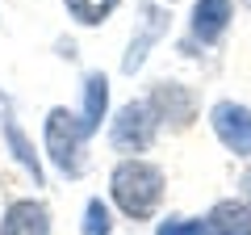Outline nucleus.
<instances>
[{
    "instance_id": "nucleus-4",
    "label": "nucleus",
    "mask_w": 251,
    "mask_h": 235,
    "mask_svg": "<svg viewBox=\"0 0 251 235\" xmlns=\"http://www.w3.org/2000/svg\"><path fill=\"white\" fill-rule=\"evenodd\" d=\"M209 130L234 160H251V105L230 101V97L214 101L209 105Z\"/></svg>"
},
{
    "instance_id": "nucleus-15",
    "label": "nucleus",
    "mask_w": 251,
    "mask_h": 235,
    "mask_svg": "<svg viewBox=\"0 0 251 235\" xmlns=\"http://www.w3.org/2000/svg\"><path fill=\"white\" fill-rule=\"evenodd\" d=\"M239 198L251 206V160H247V168H243V176H239Z\"/></svg>"
},
{
    "instance_id": "nucleus-1",
    "label": "nucleus",
    "mask_w": 251,
    "mask_h": 235,
    "mask_svg": "<svg viewBox=\"0 0 251 235\" xmlns=\"http://www.w3.org/2000/svg\"><path fill=\"white\" fill-rule=\"evenodd\" d=\"M163 185H168L163 168L151 164V160H143V155H126L109 172V198H113V206L126 218H134V223H143V218H151L159 210Z\"/></svg>"
},
{
    "instance_id": "nucleus-14",
    "label": "nucleus",
    "mask_w": 251,
    "mask_h": 235,
    "mask_svg": "<svg viewBox=\"0 0 251 235\" xmlns=\"http://www.w3.org/2000/svg\"><path fill=\"white\" fill-rule=\"evenodd\" d=\"M9 143H13V155H17V160L25 164L29 172H34V185H38V181H42V164H38L34 147L25 143V135H21V126H17V122H9Z\"/></svg>"
},
{
    "instance_id": "nucleus-7",
    "label": "nucleus",
    "mask_w": 251,
    "mask_h": 235,
    "mask_svg": "<svg viewBox=\"0 0 251 235\" xmlns=\"http://www.w3.org/2000/svg\"><path fill=\"white\" fill-rule=\"evenodd\" d=\"M0 235H50V210L34 198H21L4 210Z\"/></svg>"
},
{
    "instance_id": "nucleus-3",
    "label": "nucleus",
    "mask_w": 251,
    "mask_h": 235,
    "mask_svg": "<svg viewBox=\"0 0 251 235\" xmlns=\"http://www.w3.org/2000/svg\"><path fill=\"white\" fill-rule=\"evenodd\" d=\"M155 135H159V118H155L151 101H126L113 118H109V147L126 155H143L151 151Z\"/></svg>"
},
{
    "instance_id": "nucleus-11",
    "label": "nucleus",
    "mask_w": 251,
    "mask_h": 235,
    "mask_svg": "<svg viewBox=\"0 0 251 235\" xmlns=\"http://www.w3.org/2000/svg\"><path fill=\"white\" fill-rule=\"evenodd\" d=\"M63 4H67V17L75 26H105L122 0H63Z\"/></svg>"
},
{
    "instance_id": "nucleus-2",
    "label": "nucleus",
    "mask_w": 251,
    "mask_h": 235,
    "mask_svg": "<svg viewBox=\"0 0 251 235\" xmlns=\"http://www.w3.org/2000/svg\"><path fill=\"white\" fill-rule=\"evenodd\" d=\"M84 139H88V130H84L80 114H72L63 105H54L46 114V155L63 176H80L84 172Z\"/></svg>"
},
{
    "instance_id": "nucleus-8",
    "label": "nucleus",
    "mask_w": 251,
    "mask_h": 235,
    "mask_svg": "<svg viewBox=\"0 0 251 235\" xmlns=\"http://www.w3.org/2000/svg\"><path fill=\"white\" fill-rule=\"evenodd\" d=\"M205 235H251V206L243 198H222L205 214Z\"/></svg>"
},
{
    "instance_id": "nucleus-10",
    "label": "nucleus",
    "mask_w": 251,
    "mask_h": 235,
    "mask_svg": "<svg viewBox=\"0 0 251 235\" xmlns=\"http://www.w3.org/2000/svg\"><path fill=\"white\" fill-rule=\"evenodd\" d=\"M168 29V9H151V0H147V29L130 42V51H126V59H122V72H130L134 76L138 67H143V59H147V46L155 42V38Z\"/></svg>"
},
{
    "instance_id": "nucleus-5",
    "label": "nucleus",
    "mask_w": 251,
    "mask_h": 235,
    "mask_svg": "<svg viewBox=\"0 0 251 235\" xmlns=\"http://www.w3.org/2000/svg\"><path fill=\"white\" fill-rule=\"evenodd\" d=\"M147 101H151L159 126H168V130H184V126H193V118H197V97H193V88H184V84H176V80L155 84Z\"/></svg>"
},
{
    "instance_id": "nucleus-13",
    "label": "nucleus",
    "mask_w": 251,
    "mask_h": 235,
    "mask_svg": "<svg viewBox=\"0 0 251 235\" xmlns=\"http://www.w3.org/2000/svg\"><path fill=\"white\" fill-rule=\"evenodd\" d=\"M155 235H205V218H193V214H168V218H159Z\"/></svg>"
},
{
    "instance_id": "nucleus-16",
    "label": "nucleus",
    "mask_w": 251,
    "mask_h": 235,
    "mask_svg": "<svg viewBox=\"0 0 251 235\" xmlns=\"http://www.w3.org/2000/svg\"><path fill=\"white\" fill-rule=\"evenodd\" d=\"M243 4H247V9H251V0H243Z\"/></svg>"
},
{
    "instance_id": "nucleus-12",
    "label": "nucleus",
    "mask_w": 251,
    "mask_h": 235,
    "mask_svg": "<svg viewBox=\"0 0 251 235\" xmlns=\"http://www.w3.org/2000/svg\"><path fill=\"white\" fill-rule=\"evenodd\" d=\"M80 235H113V210H109V202L88 198V206H84V223H80Z\"/></svg>"
},
{
    "instance_id": "nucleus-9",
    "label": "nucleus",
    "mask_w": 251,
    "mask_h": 235,
    "mask_svg": "<svg viewBox=\"0 0 251 235\" xmlns=\"http://www.w3.org/2000/svg\"><path fill=\"white\" fill-rule=\"evenodd\" d=\"M109 118V80L100 72H88L84 76V105H80V122L88 135H97L100 122Z\"/></svg>"
},
{
    "instance_id": "nucleus-6",
    "label": "nucleus",
    "mask_w": 251,
    "mask_h": 235,
    "mask_svg": "<svg viewBox=\"0 0 251 235\" xmlns=\"http://www.w3.org/2000/svg\"><path fill=\"white\" fill-rule=\"evenodd\" d=\"M234 21V0H193L188 13V34L201 46H218Z\"/></svg>"
}]
</instances>
